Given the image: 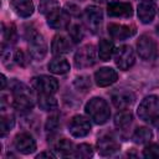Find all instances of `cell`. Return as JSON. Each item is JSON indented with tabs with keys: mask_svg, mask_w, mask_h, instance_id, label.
Masks as SVG:
<instances>
[{
	"mask_svg": "<svg viewBox=\"0 0 159 159\" xmlns=\"http://www.w3.org/2000/svg\"><path fill=\"white\" fill-rule=\"evenodd\" d=\"M47 25L55 30H62L70 26V15L67 11L57 9L47 15Z\"/></svg>",
	"mask_w": 159,
	"mask_h": 159,
	"instance_id": "obj_14",
	"label": "cell"
},
{
	"mask_svg": "<svg viewBox=\"0 0 159 159\" xmlns=\"http://www.w3.org/2000/svg\"><path fill=\"white\" fill-rule=\"evenodd\" d=\"M96 62V51L94 46L91 43L83 45L75 53V66L77 68H87L93 66Z\"/></svg>",
	"mask_w": 159,
	"mask_h": 159,
	"instance_id": "obj_5",
	"label": "cell"
},
{
	"mask_svg": "<svg viewBox=\"0 0 159 159\" xmlns=\"http://www.w3.org/2000/svg\"><path fill=\"white\" fill-rule=\"evenodd\" d=\"M37 159H41V158H55V154H52L51 152H42L40 154L36 155Z\"/></svg>",
	"mask_w": 159,
	"mask_h": 159,
	"instance_id": "obj_36",
	"label": "cell"
},
{
	"mask_svg": "<svg viewBox=\"0 0 159 159\" xmlns=\"http://www.w3.org/2000/svg\"><path fill=\"white\" fill-rule=\"evenodd\" d=\"M12 7L15 12L21 16V17H30L34 14L35 6L32 0H14L12 1Z\"/></svg>",
	"mask_w": 159,
	"mask_h": 159,
	"instance_id": "obj_20",
	"label": "cell"
},
{
	"mask_svg": "<svg viewBox=\"0 0 159 159\" xmlns=\"http://www.w3.org/2000/svg\"><path fill=\"white\" fill-rule=\"evenodd\" d=\"M31 86L35 91L43 94H53L58 89V81L55 77L41 75L31 80Z\"/></svg>",
	"mask_w": 159,
	"mask_h": 159,
	"instance_id": "obj_4",
	"label": "cell"
},
{
	"mask_svg": "<svg viewBox=\"0 0 159 159\" xmlns=\"http://www.w3.org/2000/svg\"><path fill=\"white\" fill-rule=\"evenodd\" d=\"M68 132L75 138H83L91 132V122L84 116H73L68 123Z\"/></svg>",
	"mask_w": 159,
	"mask_h": 159,
	"instance_id": "obj_8",
	"label": "cell"
},
{
	"mask_svg": "<svg viewBox=\"0 0 159 159\" xmlns=\"http://www.w3.org/2000/svg\"><path fill=\"white\" fill-rule=\"evenodd\" d=\"M117 80H118V75L116 70L111 67H102L94 73V81L99 87H108L113 84Z\"/></svg>",
	"mask_w": 159,
	"mask_h": 159,
	"instance_id": "obj_15",
	"label": "cell"
},
{
	"mask_svg": "<svg viewBox=\"0 0 159 159\" xmlns=\"http://www.w3.org/2000/svg\"><path fill=\"white\" fill-rule=\"evenodd\" d=\"M107 14L111 17H130L133 15V7L129 2L111 1L107 5Z\"/></svg>",
	"mask_w": 159,
	"mask_h": 159,
	"instance_id": "obj_13",
	"label": "cell"
},
{
	"mask_svg": "<svg viewBox=\"0 0 159 159\" xmlns=\"http://www.w3.org/2000/svg\"><path fill=\"white\" fill-rule=\"evenodd\" d=\"M39 107L42 111H53L58 107V102L52 94L40 93V96H39Z\"/></svg>",
	"mask_w": 159,
	"mask_h": 159,
	"instance_id": "obj_25",
	"label": "cell"
},
{
	"mask_svg": "<svg viewBox=\"0 0 159 159\" xmlns=\"http://www.w3.org/2000/svg\"><path fill=\"white\" fill-rule=\"evenodd\" d=\"M15 125V117L12 114H2L0 118V130L1 135H5L7 132H10Z\"/></svg>",
	"mask_w": 159,
	"mask_h": 159,
	"instance_id": "obj_28",
	"label": "cell"
},
{
	"mask_svg": "<svg viewBox=\"0 0 159 159\" xmlns=\"http://www.w3.org/2000/svg\"><path fill=\"white\" fill-rule=\"evenodd\" d=\"M155 12H157V6L150 0H144V1L139 2L138 7H137L138 19L143 24H150L155 16Z\"/></svg>",
	"mask_w": 159,
	"mask_h": 159,
	"instance_id": "obj_16",
	"label": "cell"
},
{
	"mask_svg": "<svg viewBox=\"0 0 159 159\" xmlns=\"http://www.w3.org/2000/svg\"><path fill=\"white\" fill-rule=\"evenodd\" d=\"M114 43L107 39H102L98 42V56L101 61H109L112 55L114 53Z\"/></svg>",
	"mask_w": 159,
	"mask_h": 159,
	"instance_id": "obj_21",
	"label": "cell"
},
{
	"mask_svg": "<svg viewBox=\"0 0 159 159\" xmlns=\"http://www.w3.org/2000/svg\"><path fill=\"white\" fill-rule=\"evenodd\" d=\"M119 142L112 135H103L97 140V150L102 157H109L119 150Z\"/></svg>",
	"mask_w": 159,
	"mask_h": 159,
	"instance_id": "obj_11",
	"label": "cell"
},
{
	"mask_svg": "<svg viewBox=\"0 0 159 159\" xmlns=\"http://www.w3.org/2000/svg\"><path fill=\"white\" fill-rule=\"evenodd\" d=\"M86 114L96 123V124H104L108 122L109 117H111V111H109V106L106 102V99L101 98V97H93L91 98L84 107Z\"/></svg>",
	"mask_w": 159,
	"mask_h": 159,
	"instance_id": "obj_1",
	"label": "cell"
},
{
	"mask_svg": "<svg viewBox=\"0 0 159 159\" xmlns=\"http://www.w3.org/2000/svg\"><path fill=\"white\" fill-rule=\"evenodd\" d=\"M71 48H72V43L70 39L63 35H56L51 42V52L57 56L70 52Z\"/></svg>",
	"mask_w": 159,
	"mask_h": 159,
	"instance_id": "obj_19",
	"label": "cell"
},
{
	"mask_svg": "<svg viewBox=\"0 0 159 159\" xmlns=\"http://www.w3.org/2000/svg\"><path fill=\"white\" fill-rule=\"evenodd\" d=\"M137 52H138L139 57L144 61L154 60L157 56L155 41L148 35H142L139 37V40L137 41Z\"/></svg>",
	"mask_w": 159,
	"mask_h": 159,
	"instance_id": "obj_7",
	"label": "cell"
},
{
	"mask_svg": "<svg viewBox=\"0 0 159 159\" xmlns=\"http://www.w3.org/2000/svg\"><path fill=\"white\" fill-rule=\"evenodd\" d=\"M73 86H75L78 91L86 93V92L91 88V81H89L88 77H86V76H81V77H77V78L75 80Z\"/></svg>",
	"mask_w": 159,
	"mask_h": 159,
	"instance_id": "obj_32",
	"label": "cell"
},
{
	"mask_svg": "<svg viewBox=\"0 0 159 159\" xmlns=\"http://www.w3.org/2000/svg\"><path fill=\"white\" fill-rule=\"evenodd\" d=\"M137 113L138 117L147 123L157 122L159 119V98L154 94L145 97L140 102Z\"/></svg>",
	"mask_w": 159,
	"mask_h": 159,
	"instance_id": "obj_2",
	"label": "cell"
},
{
	"mask_svg": "<svg viewBox=\"0 0 159 159\" xmlns=\"http://www.w3.org/2000/svg\"><path fill=\"white\" fill-rule=\"evenodd\" d=\"M48 70H50V72H52L55 75H63L70 71V63L63 57H56L52 61H50Z\"/></svg>",
	"mask_w": 159,
	"mask_h": 159,
	"instance_id": "obj_22",
	"label": "cell"
},
{
	"mask_svg": "<svg viewBox=\"0 0 159 159\" xmlns=\"http://www.w3.org/2000/svg\"><path fill=\"white\" fill-rule=\"evenodd\" d=\"M60 127V119H58V116H51L47 118L46 120V124H45V129L47 133L52 134V133H56V130L58 129Z\"/></svg>",
	"mask_w": 159,
	"mask_h": 159,
	"instance_id": "obj_33",
	"label": "cell"
},
{
	"mask_svg": "<svg viewBox=\"0 0 159 159\" xmlns=\"http://www.w3.org/2000/svg\"><path fill=\"white\" fill-rule=\"evenodd\" d=\"M132 120H133V114L130 111L127 109H122L114 116V125L118 129H125L127 127L130 125Z\"/></svg>",
	"mask_w": 159,
	"mask_h": 159,
	"instance_id": "obj_23",
	"label": "cell"
},
{
	"mask_svg": "<svg viewBox=\"0 0 159 159\" xmlns=\"http://www.w3.org/2000/svg\"><path fill=\"white\" fill-rule=\"evenodd\" d=\"M93 155V149L89 144L87 143H82V144H78L73 152V157L76 158H81V159H87V158H91Z\"/></svg>",
	"mask_w": 159,
	"mask_h": 159,
	"instance_id": "obj_29",
	"label": "cell"
},
{
	"mask_svg": "<svg viewBox=\"0 0 159 159\" xmlns=\"http://www.w3.org/2000/svg\"><path fill=\"white\" fill-rule=\"evenodd\" d=\"M27 41H29V52L35 60H43L46 53H47V45L43 39V36L37 32L35 29L29 31L27 35Z\"/></svg>",
	"mask_w": 159,
	"mask_h": 159,
	"instance_id": "obj_3",
	"label": "cell"
},
{
	"mask_svg": "<svg viewBox=\"0 0 159 159\" xmlns=\"http://www.w3.org/2000/svg\"><path fill=\"white\" fill-rule=\"evenodd\" d=\"M157 32H158V35H159V25L157 26Z\"/></svg>",
	"mask_w": 159,
	"mask_h": 159,
	"instance_id": "obj_39",
	"label": "cell"
},
{
	"mask_svg": "<svg viewBox=\"0 0 159 159\" xmlns=\"http://www.w3.org/2000/svg\"><path fill=\"white\" fill-rule=\"evenodd\" d=\"M94 1H97V2H103V1H106V0H94Z\"/></svg>",
	"mask_w": 159,
	"mask_h": 159,
	"instance_id": "obj_38",
	"label": "cell"
},
{
	"mask_svg": "<svg viewBox=\"0 0 159 159\" xmlns=\"http://www.w3.org/2000/svg\"><path fill=\"white\" fill-rule=\"evenodd\" d=\"M14 147L21 154H31L36 150V142H35L34 137L30 133L22 132V133H19L15 137Z\"/></svg>",
	"mask_w": 159,
	"mask_h": 159,
	"instance_id": "obj_10",
	"label": "cell"
},
{
	"mask_svg": "<svg viewBox=\"0 0 159 159\" xmlns=\"http://www.w3.org/2000/svg\"><path fill=\"white\" fill-rule=\"evenodd\" d=\"M12 107L20 113H29L34 107V97L32 93L24 94H14Z\"/></svg>",
	"mask_w": 159,
	"mask_h": 159,
	"instance_id": "obj_18",
	"label": "cell"
},
{
	"mask_svg": "<svg viewBox=\"0 0 159 159\" xmlns=\"http://www.w3.org/2000/svg\"><path fill=\"white\" fill-rule=\"evenodd\" d=\"M14 61L17 65H20V66H26V63H27V60L25 57V53L21 50H16L14 52Z\"/></svg>",
	"mask_w": 159,
	"mask_h": 159,
	"instance_id": "obj_35",
	"label": "cell"
},
{
	"mask_svg": "<svg viewBox=\"0 0 159 159\" xmlns=\"http://www.w3.org/2000/svg\"><path fill=\"white\" fill-rule=\"evenodd\" d=\"M6 87V77L5 75H1V89H5Z\"/></svg>",
	"mask_w": 159,
	"mask_h": 159,
	"instance_id": "obj_37",
	"label": "cell"
},
{
	"mask_svg": "<svg viewBox=\"0 0 159 159\" xmlns=\"http://www.w3.org/2000/svg\"><path fill=\"white\" fill-rule=\"evenodd\" d=\"M114 62L119 70H122V71L129 70L135 62V56H134L133 48L128 45H123V46L118 47L114 51Z\"/></svg>",
	"mask_w": 159,
	"mask_h": 159,
	"instance_id": "obj_6",
	"label": "cell"
},
{
	"mask_svg": "<svg viewBox=\"0 0 159 159\" xmlns=\"http://www.w3.org/2000/svg\"><path fill=\"white\" fill-rule=\"evenodd\" d=\"M143 157L147 159H155L159 158V145L158 144H149L143 149Z\"/></svg>",
	"mask_w": 159,
	"mask_h": 159,
	"instance_id": "obj_34",
	"label": "cell"
},
{
	"mask_svg": "<svg viewBox=\"0 0 159 159\" xmlns=\"http://www.w3.org/2000/svg\"><path fill=\"white\" fill-rule=\"evenodd\" d=\"M60 9V4L56 0H40L39 4V11L43 15H50L51 12Z\"/></svg>",
	"mask_w": 159,
	"mask_h": 159,
	"instance_id": "obj_27",
	"label": "cell"
},
{
	"mask_svg": "<svg viewBox=\"0 0 159 159\" xmlns=\"http://www.w3.org/2000/svg\"><path fill=\"white\" fill-rule=\"evenodd\" d=\"M111 99L113 106L117 107L118 109H127L134 103L135 96L127 89H116L112 92Z\"/></svg>",
	"mask_w": 159,
	"mask_h": 159,
	"instance_id": "obj_12",
	"label": "cell"
},
{
	"mask_svg": "<svg viewBox=\"0 0 159 159\" xmlns=\"http://www.w3.org/2000/svg\"><path fill=\"white\" fill-rule=\"evenodd\" d=\"M68 34H70V39L75 43L80 42L83 39V30L78 24H72L71 26H68Z\"/></svg>",
	"mask_w": 159,
	"mask_h": 159,
	"instance_id": "obj_31",
	"label": "cell"
},
{
	"mask_svg": "<svg viewBox=\"0 0 159 159\" xmlns=\"http://www.w3.org/2000/svg\"><path fill=\"white\" fill-rule=\"evenodd\" d=\"M108 34L114 40H125L132 37L135 34V29L133 26L122 25V24H109L108 25Z\"/></svg>",
	"mask_w": 159,
	"mask_h": 159,
	"instance_id": "obj_17",
	"label": "cell"
},
{
	"mask_svg": "<svg viewBox=\"0 0 159 159\" xmlns=\"http://www.w3.org/2000/svg\"><path fill=\"white\" fill-rule=\"evenodd\" d=\"M84 21L88 26V29L96 34L101 25H102V20H103V12L101 10V7L96 6V5H89L84 9Z\"/></svg>",
	"mask_w": 159,
	"mask_h": 159,
	"instance_id": "obj_9",
	"label": "cell"
},
{
	"mask_svg": "<svg viewBox=\"0 0 159 159\" xmlns=\"http://www.w3.org/2000/svg\"><path fill=\"white\" fill-rule=\"evenodd\" d=\"M152 137H153V133H152V130L149 128L139 127V128H137L134 130V133L132 135V139L137 144H145L152 139Z\"/></svg>",
	"mask_w": 159,
	"mask_h": 159,
	"instance_id": "obj_24",
	"label": "cell"
},
{
	"mask_svg": "<svg viewBox=\"0 0 159 159\" xmlns=\"http://www.w3.org/2000/svg\"><path fill=\"white\" fill-rule=\"evenodd\" d=\"M56 149H57V152H58L61 155H63V157L73 155V152H75L72 142L68 140V139H66V138H62V139H60V140L57 142Z\"/></svg>",
	"mask_w": 159,
	"mask_h": 159,
	"instance_id": "obj_26",
	"label": "cell"
},
{
	"mask_svg": "<svg viewBox=\"0 0 159 159\" xmlns=\"http://www.w3.org/2000/svg\"><path fill=\"white\" fill-rule=\"evenodd\" d=\"M2 36H4V40L7 41L9 43H12L16 41V37H17V31H16V27L14 24H9L7 26L5 24H2Z\"/></svg>",
	"mask_w": 159,
	"mask_h": 159,
	"instance_id": "obj_30",
	"label": "cell"
}]
</instances>
